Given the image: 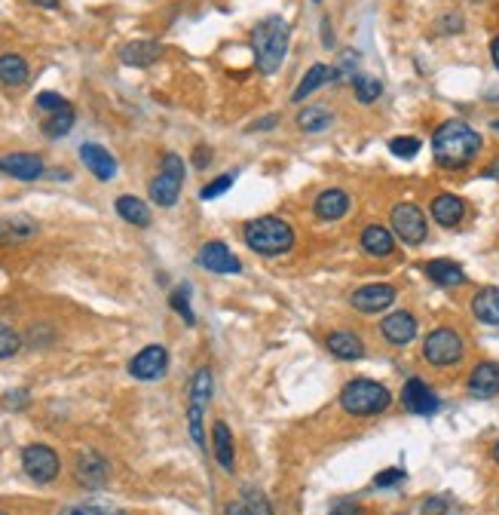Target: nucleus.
<instances>
[{
	"instance_id": "f257e3e1",
	"label": "nucleus",
	"mask_w": 499,
	"mask_h": 515,
	"mask_svg": "<svg viewBox=\"0 0 499 515\" xmlns=\"http://www.w3.org/2000/svg\"><path fill=\"white\" fill-rule=\"evenodd\" d=\"M481 147H485V138L466 120H444L432 136V157L448 172L469 169Z\"/></svg>"
},
{
	"instance_id": "f03ea898",
	"label": "nucleus",
	"mask_w": 499,
	"mask_h": 515,
	"mask_svg": "<svg viewBox=\"0 0 499 515\" xmlns=\"http://www.w3.org/2000/svg\"><path fill=\"white\" fill-rule=\"evenodd\" d=\"M243 239L254 255L261 258H279L291 252L294 246V228L285 218L276 215H261L243 224Z\"/></svg>"
},
{
	"instance_id": "7ed1b4c3",
	"label": "nucleus",
	"mask_w": 499,
	"mask_h": 515,
	"mask_svg": "<svg viewBox=\"0 0 499 515\" xmlns=\"http://www.w3.org/2000/svg\"><path fill=\"white\" fill-rule=\"evenodd\" d=\"M288 41H291V28L282 15H267L263 22L254 25V65L261 74H276L285 61Z\"/></svg>"
},
{
	"instance_id": "20e7f679",
	"label": "nucleus",
	"mask_w": 499,
	"mask_h": 515,
	"mask_svg": "<svg viewBox=\"0 0 499 515\" xmlns=\"http://www.w3.org/2000/svg\"><path fill=\"white\" fill-rule=\"evenodd\" d=\"M337 402L349 417H377L383 415V411H389L393 393H389V387H383L374 378H353L340 389Z\"/></svg>"
},
{
	"instance_id": "39448f33",
	"label": "nucleus",
	"mask_w": 499,
	"mask_h": 515,
	"mask_svg": "<svg viewBox=\"0 0 499 515\" xmlns=\"http://www.w3.org/2000/svg\"><path fill=\"white\" fill-rule=\"evenodd\" d=\"M463 359H466V341L450 325H439V329H432L423 338V362L432 365V369L439 371L457 369Z\"/></svg>"
},
{
	"instance_id": "423d86ee",
	"label": "nucleus",
	"mask_w": 499,
	"mask_h": 515,
	"mask_svg": "<svg viewBox=\"0 0 499 515\" xmlns=\"http://www.w3.org/2000/svg\"><path fill=\"white\" fill-rule=\"evenodd\" d=\"M181 184H184V160L178 154H166L160 163V172L151 178V200L160 209H171L181 197Z\"/></svg>"
},
{
	"instance_id": "0eeeda50",
	"label": "nucleus",
	"mask_w": 499,
	"mask_h": 515,
	"mask_svg": "<svg viewBox=\"0 0 499 515\" xmlns=\"http://www.w3.org/2000/svg\"><path fill=\"white\" fill-rule=\"evenodd\" d=\"M389 224H393L395 239H402L404 246H423L429 237V221L426 212L414 202H395L393 212H389Z\"/></svg>"
},
{
	"instance_id": "6e6552de",
	"label": "nucleus",
	"mask_w": 499,
	"mask_h": 515,
	"mask_svg": "<svg viewBox=\"0 0 499 515\" xmlns=\"http://www.w3.org/2000/svg\"><path fill=\"white\" fill-rule=\"evenodd\" d=\"M22 470H25L28 479L37 482V485H50V482H56L61 473V457L56 454V448H50V445L34 442V445H28V448H22Z\"/></svg>"
},
{
	"instance_id": "1a4fd4ad",
	"label": "nucleus",
	"mask_w": 499,
	"mask_h": 515,
	"mask_svg": "<svg viewBox=\"0 0 499 515\" xmlns=\"http://www.w3.org/2000/svg\"><path fill=\"white\" fill-rule=\"evenodd\" d=\"M399 298V288L389 286V283H368V286H358L353 295H349V307L358 310L365 316L374 314H386L389 307Z\"/></svg>"
},
{
	"instance_id": "9d476101",
	"label": "nucleus",
	"mask_w": 499,
	"mask_h": 515,
	"mask_svg": "<svg viewBox=\"0 0 499 515\" xmlns=\"http://www.w3.org/2000/svg\"><path fill=\"white\" fill-rule=\"evenodd\" d=\"M74 482L80 488L98 491L111 482V460L98 451H80L74 457Z\"/></svg>"
},
{
	"instance_id": "9b49d317",
	"label": "nucleus",
	"mask_w": 499,
	"mask_h": 515,
	"mask_svg": "<svg viewBox=\"0 0 499 515\" xmlns=\"http://www.w3.org/2000/svg\"><path fill=\"white\" fill-rule=\"evenodd\" d=\"M166 371H169V350L160 347V343H147L129 362V374L135 380H142V384H153V380H160Z\"/></svg>"
},
{
	"instance_id": "f8f14e48",
	"label": "nucleus",
	"mask_w": 499,
	"mask_h": 515,
	"mask_svg": "<svg viewBox=\"0 0 499 515\" xmlns=\"http://www.w3.org/2000/svg\"><path fill=\"white\" fill-rule=\"evenodd\" d=\"M402 408L408 415H417V417H429L441 408V399L432 387L426 384L423 378H408L402 387Z\"/></svg>"
},
{
	"instance_id": "ddd939ff",
	"label": "nucleus",
	"mask_w": 499,
	"mask_h": 515,
	"mask_svg": "<svg viewBox=\"0 0 499 515\" xmlns=\"http://www.w3.org/2000/svg\"><path fill=\"white\" fill-rule=\"evenodd\" d=\"M377 332L389 347H408L411 341H417L420 323L414 314H408V310H393L389 316H383V323H380Z\"/></svg>"
},
{
	"instance_id": "4468645a",
	"label": "nucleus",
	"mask_w": 499,
	"mask_h": 515,
	"mask_svg": "<svg viewBox=\"0 0 499 515\" xmlns=\"http://www.w3.org/2000/svg\"><path fill=\"white\" fill-rule=\"evenodd\" d=\"M197 264L208 273H221V276H233V273L243 270V261H239L227 248V243H221V239H212V243L202 246L197 255Z\"/></svg>"
},
{
	"instance_id": "2eb2a0df",
	"label": "nucleus",
	"mask_w": 499,
	"mask_h": 515,
	"mask_svg": "<svg viewBox=\"0 0 499 515\" xmlns=\"http://www.w3.org/2000/svg\"><path fill=\"white\" fill-rule=\"evenodd\" d=\"M0 172L10 178H19V182H37L46 169H43L41 154L15 151V154H4V157H0Z\"/></svg>"
},
{
	"instance_id": "dca6fc26",
	"label": "nucleus",
	"mask_w": 499,
	"mask_h": 515,
	"mask_svg": "<svg viewBox=\"0 0 499 515\" xmlns=\"http://www.w3.org/2000/svg\"><path fill=\"white\" fill-rule=\"evenodd\" d=\"M466 389L475 399H494V396H499V362L485 359V362L475 365L469 378H466Z\"/></svg>"
},
{
	"instance_id": "f3484780",
	"label": "nucleus",
	"mask_w": 499,
	"mask_h": 515,
	"mask_svg": "<svg viewBox=\"0 0 499 515\" xmlns=\"http://www.w3.org/2000/svg\"><path fill=\"white\" fill-rule=\"evenodd\" d=\"M37 233H41V224L28 215H4L0 218V246L4 248L31 243Z\"/></svg>"
},
{
	"instance_id": "a211bd4d",
	"label": "nucleus",
	"mask_w": 499,
	"mask_h": 515,
	"mask_svg": "<svg viewBox=\"0 0 499 515\" xmlns=\"http://www.w3.org/2000/svg\"><path fill=\"white\" fill-rule=\"evenodd\" d=\"M429 215L444 230L459 228L466 218V200L457 197V193H439V197H432V202H429Z\"/></svg>"
},
{
	"instance_id": "6ab92c4d",
	"label": "nucleus",
	"mask_w": 499,
	"mask_h": 515,
	"mask_svg": "<svg viewBox=\"0 0 499 515\" xmlns=\"http://www.w3.org/2000/svg\"><path fill=\"white\" fill-rule=\"evenodd\" d=\"M349 209H353V200H349V193L343 187H328L313 202V212L319 221H343L349 215Z\"/></svg>"
},
{
	"instance_id": "aec40b11",
	"label": "nucleus",
	"mask_w": 499,
	"mask_h": 515,
	"mask_svg": "<svg viewBox=\"0 0 499 515\" xmlns=\"http://www.w3.org/2000/svg\"><path fill=\"white\" fill-rule=\"evenodd\" d=\"M162 56V43L151 41V37H138V41H129L120 46V61L129 68H151L157 65Z\"/></svg>"
},
{
	"instance_id": "412c9836",
	"label": "nucleus",
	"mask_w": 499,
	"mask_h": 515,
	"mask_svg": "<svg viewBox=\"0 0 499 515\" xmlns=\"http://www.w3.org/2000/svg\"><path fill=\"white\" fill-rule=\"evenodd\" d=\"M325 347L334 359L340 362H356V359H365V341L358 338L353 329H334L325 338Z\"/></svg>"
},
{
	"instance_id": "4be33fe9",
	"label": "nucleus",
	"mask_w": 499,
	"mask_h": 515,
	"mask_svg": "<svg viewBox=\"0 0 499 515\" xmlns=\"http://www.w3.org/2000/svg\"><path fill=\"white\" fill-rule=\"evenodd\" d=\"M212 454L224 473L236 470V442H233V429L227 426V420L212 424Z\"/></svg>"
},
{
	"instance_id": "5701e85b",
	"label": "nucleus",
	"mask_w": 499,
	"mask_h": 515,
	"mask_svg": "<svg viewBox=\"0 0 499 515\" xmlns=\"http://www.w3.org/2000/svg\"><path fill=\"white\" fill-rule=\"evenodd\" d=\"M80 160H83V166L98 178V182H111V178L116 175L114 154L107 151V147H101V145H92V142L80 145Z\"/></svg>"
},
{
	"instance_id": "b1692460",
	"label": "nucleus",
	"mask_w": 499,
	"mask_h": 515,
	"mask_svg": "<svg viewBox=\"0 0 499 515\" xmlns=\"http://www.w3.org/2000/svg\"><path fill=\"white\" fill-rule=\"evenodd\" d=\"M358 243H362L365 255L389 258L395 252V233L389 228H383V224H368V228L362 230V237H358Z\"/></svg>"
},
{
	"instance_id": "393cba45",
	"label": "nucleus",
	"mask_w": 499,
	"mask_h": 515,
	"mask_svg": "<svg viewBox=\"0 0 499 515\" xmlns=\"http://www.w3.org/2000/svg\"><path fill=\"white\" fill-rule=\"evenodd\" d=\"M426 276L441 288H457L466 283V270L457 261H450V258H432L426 264Z\"/></svg>"
},
{
	"instance_id": "a878e982",
	"label": "nucleus",
	"mask_w": 499,
	"mask_h": 515,
	"mask_svg": "<svg viewBox=\"0 0 499 515\" xmlns=\"http://www.w3.org/2000/svg\"><path fill=\"white\" fill-rule=\"evenodd\" d=\"M472 316L485 325H499V288L485 286L472 298Z\"/></svg>"
},
{
	"instance_id": "bb28decb",
	"label": "nucleus",
	"mask_w": 499,
	"mask_h": 515,
	"mask_svg": "<svg viewBox=\"0 0 499 515\" xmlns=\"http://www.w3.org/2000/svg\"><path fill=\"white\" fill-rule=\"evenodd\" d=\"M114 209L123 221L132 224V228H147V224H151V209H147V202L138 197H129V193L126 197H116Z\"/></svg>"
},
{
	"instance_id": "cd10ccee",
	"label": "nucleus",
	"mask_w": 499,
	"mask_h": 515,
	"mask_svg": "<svg viewBox=\"0 0 499 515\" xmlns=\"http://www.w3.org/2000/svg\"><path fill=\"white\" fill-rule=\"evenodd\" d=\"M28 61L19 52H4L0 56V83L4 86H25L28 83Z\"/></svg>"
},
{
	"instance_id": "c85d7f7f",
	"label": "nucleus",
	"mask_w": 499,
	"mask_h": 515,
	"mask_svg": "<svg viewBox=\"0 0 499 515\" xmlns=\"http://www.w3.org/2000/svg\"><path fill=\"white\" fill-rule=\"evenodd\" d=\"M331 83V68L328 65H313L307 74L300 77V83H298V89L291 92V101H303V98H310L313 92H319L322 86H328Z\"/></svg>"
},
{
	"instance_id": "c756f323",
	"label": "nucleus",
	"mask_w": 499,
	"mask_h": 515,
	"mask_svg": "<svg viewBox=\"0 0 499 515\" xmlns=\"http://www.w3.org/2000/svg\"><path fill=\"white\" fill-rule=\"evenodd\" d=\"M331 123H334V114L328 111V108H322V105H310V108H303V111L298 114V129L307 132V136L325 132Z\"/></svg>"
},
{
	"instance_id": "7c9ffc66",
	"label": "nucleus",
	"mask_w": 499,
	"mask_h": 515,
	"mask_svg": "<svg viewBox=\"0 0 499 515\" xmlns=\"http://www.w3.org/2000/svg\"><path fill=\"white\" fill-rule=\"evenodd\" d=\"M212 396H215V374L212 369H197L193 371V380H190V396H187V402H193V405H202L206 408L208 402H212Z\"/></svg>"
},
{
	"instance_id": "2f4dec72",
	"label": "nucleus",
	"mask_w": 499,
	"mask_h": 515,
	"mask_svg": "<svg viewBox=\"0 0 499 515\" xmlns=\"http://www.w3.org/2000/svg\"><path fill=\"white\" fill-rule=\"evenodd\" d=\"M358 65H362V56H358V50H343L340 56H337V61H334V68H331V80L353 86V80L358 77Z\"/></svg>"
},
{
	"instance_id": "473e14b6",
	"label": "nucleus",
	"mask_w": 499,
	"mask_h": 515,
	"mask_svg": "<svg viewBox=\"0 0 499 515\" xmlns=\"http://www.w3.org/2000/svg\"><path fill=\"white\" fill-rule=\"evenodd\" d=\"M74 126V108H65V111H56V114H46L41 129L46 138H65L68 132Z\"/></svg>"
},
{
	"instance_id": "72a5a7b5",
	"label": "nucleus",
	"mask_w": 499,
	"mask_h": 515,
	"mask_svg": "<svg viewBox=\"0 0 499 515\" xmlns=\"http://www.w3.org/2000/svg\"><path fill=\"white\" fill-rule=\"evenodd\" d=\"M353 96H356L358 105H374V101L383 96V83H380L377 77L358 74L356 80H353Z\"/></svg>"
},
{
	"instance_id": "f704fd0d",
	"label": "nucleus",
	"mask_w": 499,
	"mask_h": 515,
	"mask_svg": "<svg viewBox=\"0 0 499 515\" xmlns=\"http://www.w3.org/2000/svg\"><path fill=\"white\" fill-rule=\"evenodd\" d=\"M202 415H206L202 405L187 402V429H190V439L197 442L199 448H206V420H202Z\"/></svg>"
},
{
	"instance_id": "c9c22d12",
	"label": "nucleus",
	"mask_w": 499,
	"mask_h": 515,
	"mask_svg": "<svg viewBox=\"0 0 499 515\" xmlns=\"http://www.w3.org/2000/svg\"><path fill=\"white\" fill-rule=\"evenodd\" d=\"M59 515H129L120 506H105V503H71L65 510H59Z\"/></svg>"
},
{
	"instance_id": "e433bc0d",
	"label": "nucleus",
	"mask_w": 499,
	"mask_h": 515,
	"mask_svg": "<svg viewBox=\"0 0 499 515\" xmlns=\"http://www.w3.org/2000/svg\"><path fill=\"white\" fill-rule=\"evenodd\" d=\"M169 304H171V310H175V314L181 316L187 325L197 323V316H193V310H190V286L175 288V292H171V298H169Z\"/></svg>"
},
{
	"instance_id": "4c0bfd02",
	"label": "nucleus",
	"mask_w": 499,
	"mask_h": 515,
	"mask_svg": "<svg viewBox=\"0 0 499 515\" xmlns=\"http://www.w3.org/2000/svg\"><path fill=\"white\" fill-rule=\"evenodd\" d=\"M420 147H423V142H420L417 136H399L389 142V151H393V157H399V160H414L420 154Z\"/></svg>"
},
{
	"instance_id": "58836bf2",
	"label": "nucleus",
	"mask_w": 499,
	"mask_h": 515,
	"mask_svg": "<svg viewBox=\"0 0 499 515\" xmlns=\"http://www.w3.org/2000/svg\"><path fill=\"white\" fill-rule=\"evenodd\" d=\"M22 350V334L13 325L0 323V359H13Z\"/></svg>"
},
{
	"instance_id": "ea45409f",
	"label": "nucleus",
	"mask_w": 499,
	"mask_h": 515,
	"mask_svg": "<svg viewBox=\"0 0 499 515\" xmlns=\"http://www.w3.org/2000/svg\"><path fill=\"white\" fill-rule=\"evenodd\" d=\"M248 510H252V515H273V506L267 501V494L257 488H243V497H239Z\"/></svg>"
},
{
	"instance_id": "a19ab883",
	"label": "nucleus",
	"mask_w": 499,
	"mask_h": 515,
	"mask_svg": "<svg viewBox=\"0 0 499 515\" xmlns=\"http://www.w3.org/2000/svg\"><path fill=\"white\" fill-rule=\"evenodd\" d=\"M233 182H236V172H224V175L212 178V182L202 187L199 197H202V200H215V197H221V193H227V191H230Z\"/></svg>"
},
{
	"instance_id": "79ce46f5",
	"label": "nucleus",
	"mask_w": 499,
	"mask_h": 515,
	"mask_svg": "<svg viewBox=\"0 0 499 515\" xmlns=\"http://www.w3.org/2000/svg\"><path fill=\"white\" fill-rule=\"evenodd\" d=\"M34 105H37V111H43V114H56V111L71 108V101L65 96H59V92H41V96L34 98Z\"/></svg>"
},
{
	"instance_id": "37998d69",
	"label": "nucleus",
	"mask_w": 499,
	"mask_h": 515,
	"mask_svg": "<svg viewBox=\"0 0 499 515\" xmlns=\"http://www.w3.org/2000/svg\"><path fill=\"white\" fill-rule=\"evenodd\" d=\"M404 479H408V473H404L402 466H389V470H380L377 475H374V485H377V488H395V485H402Z\"/></svg>"
},
{
	"instance_id": "c03bdc74",
	"label": "nucleus",
	"mask_w": 499,
	"mask_h": 515,
	"mask_svg": "<svg viewBox=\"0 0 499 515\" xmlns=\"http://www.w3.org/2000/svg\"><path fill=\"white\" fill-rule=\"evenodd\" d=\"M448 497H429V501L423 503V506H420V512H423V515H444V512H448Z\"/></svg>"
},
{
	"instance_id": "a18cd8bd",
	"label": "nucleus",
	"mask_w": 499,
	"mask_h": 515,
	"mask_svg": "<svg viewBox=\"0 0 499 515\" xmlns=\"http://www.w3.org/2000/svg\"><path fill=\"white\" fill-rule=\"evenodd\" d=\"M328 515H365V510L356 501H337L328 510Z\"/></svg>"
},
{
	"instance_id": "49530a36",
	"label": "nucleus",
	"mask_w": 499,
	"mask_h": 515,
	"mask_svg": "<svg viewBox=\"0 0 499 515\" xmlns=\"http://www.w3.org/2000/svg\"><path fill=\"white\" fill-rule=\"evenodd\" d=\"M279 123V117L276 114H270V117H263V120H257V123H252V126H248V132H267V129H273Z\"/></svg>"
},
{
	"instance_id": "de8ad7c7",
	"label": "nucleus",
	"mask_w": 499,
	"mask_h": 515,
	"mask_svg": "<svg viewBox=\"0 0 499 515\" xmlns=\"http://www.w3.org/2000/svg\"><path fill=\"white\" fill-rule=\"evenodd\" d=\"M208 160H212V151H208V147H197V151H193V166L197 169H206Z\"/></svg>"
},
{
	"instance_id": "09e8293b",
	"label": "nucleus",
	"mask_w": 499,
	"mask_h": 515,
	"mask_svg": "<svg viewBox=\"0 0 499 515\" xmlns=\"http://www.w3.org/2000/svg\"><path fill=\"white\" fill-rule=\"evenodd\" d=\"M224 515H252V510H248L243 501H230L224 506Z\"/></svg>"
},
{
	"instance_id": "8fccbe9b",
	"label": "nucleus",
	"mask_w": 499,
	"mask_h": 515,
	"mask_svg": "<svg viewBox=\"0 0 499 515\" xmlns=\"http://www.w3.org/2000/svg\"><path fill=\"white\" fill-rule=\"evenodd\" d=\"M322 46L334 50V37H331V19H322Z\"/></svg>"
},
{
	"instance_id": "3c124183",
	"label": "nucleus",
	"mask_w": 499,
	"mask_h": 515,
	"mask_svg": "<svg viewBox=\"0 0 499 515\" xmlns=\"http://www.w3.org/2000/svg\"><path fill=\"white\" fill-rule=\"evenodd\" d=\"M481 175H485V178H494V182H499V160L490 163V166H487L485 172H481Z\"/></svg>"
},
{
	"instance_id": "603ef678",
	"label": "nucleus",
	"mask_w": 499,
	"mask_h": 515,
	"mask_svg": "<svg viewBox=\"0 0 499 515\" xmlns=\"http://www.w3.org/2000/svg\"><path fill=\"white\" fill-rule=\"evenodd\" d=\"M490 59H494L496 71H499V34L494 37V43H490Z\"/></svg>"
},
{
	"instance_id": "864d4df0",
	"label": "nucleus",
	"mask_w": 499,
	"mask_h": 515,
	"mask_svg": "<svg viewBox=\"0 0 499 515\" xmlns=\"http://www.w3.org/2000/svg\"><path fill=\"white\" fill-rule=\"evenodd\" d=\"M37 6H43V10H59V0H34Z\"/></svg>"
},
{
	"instance_id": "5fc2aeb1",
	"label": "nucleus",
	"mask_w": 499,
	"mask_h": 515,
	"mask_svg": "<svg viewBox=\"0 0 499 515\" xmlns=\"http://www.w3.org/2000/svg\"><path fill=\"white\" fill-rule=\"evenodd\" d=\"M490 457H494V464L499 466V442H494V448H490Z\"/></svg>"
},
{
	"instance_id": "6e6d98bb",
	"label": "nucleus",
	"mask_w": 499,
	"mask_h": 515,
	"mask_svg": "<svg viewBox=\"0 0 499 515\" xmlns=\"http://www.w3.org/2000/svg\"><path fill=\"white\" fill-rule=\"evenodd\" d=\"M494 132H499V120H496V123H494Z\"/></svg>"
},
{
	"instance_id": "4d7b16f0",
	"label": "nucleus",
	"mask_w": 499,
	"mask_h": 515,
	"mask_svg": "<svg viewBox=\"0 0 499 515\" xmlns=\"http://www.w3.org/2000/svg\"><path fill=\"white\" fill-rule=\"evenodd\" d=\"M0 515H10V512H4V510H0Z\"/></svg>"
},
{
	"instance_id": "13d9d810",
	"label": "nucleus",
	"mask_w": 499,
	"mask_h": 515,
	"mask_svg": "<svg viewBox=\"0 0 499 515\" xmlns=\"http://www.w3.org/2000/svg\"><path fill=\"white\" fill-rule=\"evenodd\" d=\"M313 4H322V0H313Z\"/></svg>"
}]
</instances>
